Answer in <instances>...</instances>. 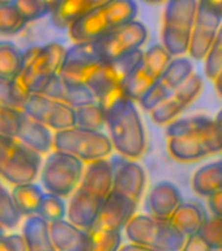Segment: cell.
Segmentation results:
<instances>
[{"mask_svg":"<svg viewBox=\"0 0 222 251\" xmlns=\"http://www.w3.org/2000/svg\"><path fill=\"white\" fill-rule=\"evenodd\" d=\"M109 139L119 156L128 160L139 158L147 147V136L135 102L123 97L106 111Z\"/></svg>","mask_w":222,"mask_h":251,"instance_id":"1","label":"cell"},{"mask_svg":"<svg viewBox=\"0 0 222 251\" xmlns=\"http://www.w3.org/2000/svg\"><path fill=\"white\" fill-rule=\"evenodd\" d=\"M139 7L132 0H105L68 27L74 43L94 42L114 27L136 20Z\"/></svg>","mask_w":222,"mask_h":251,"instance_id":"2","label":"cell"},{"mask_svg":"<svg viewBox=\"0 0 222 251\" xmlns=\"http://www.w3.org/2000/svg\"><path fill=\"white\" fill-rule=\"evenodd\" d=\"M141 60L143 51L137 50L115 60L103 62L86 81V86L105 113L115 102L124 97L123 86L125 80Z\"/></svg>","mask_w":222,"mask_h":251,"instance_id":"3","label":"cell"},{"mask_svg":"<svg viewBox=\"0 0 222 251\" xmlns=\"http://www.w3.org/2000/svg\"><path fill=\"white\" fill-rule=\"evenodd\" d=\"M66 50L59 42L27 49L23 52L21 70L16 77L27 86L31 94H41L47 84L58 76Z\"/></svg>","mask_w":222,"mask_h":251,"instance_id":"4","label":"cell"},{"mask_svg":"<svg viewBox=\"0 0 222 251\" xmlns=\"http://www.w3.org/2000/svg\"><path fill=\"white\" fill-rule=\"evenodd\" d=\"M124 230L131 243L157 251H180L186 242V237L169 220L148 215L133 216Z\"/></svg>","mask_w":222,"mask_h":251,"instance_id":"5","label":"cell"},{"mask_svg":"<svg viewBox=\"0 0 222 251\" xmlns=\"http://www.w3.org/2000/svg\"><path fill=\"white\" fill-rule=\"evenodd\" d=\"M42 165L38 153L27 148L15 137L0 135V176L12 183H33Z\"/></svg>","mask_w":222,"mask_h":251,"instance_id":"6","label":"cell"},{"mask_svg":"<svg viewBox=\"0 0 222 251\" xmlns=\"http://www.w3.org/2000/svg\"><path fill=\"white\" fill-rule=\"evenodd\" d=\"M54 148L76 157L81 162H93L110 156L113 145L105 133L74 126L55 132Z\"/></svg>","mask_w":222,"mask_h":251,"instance_id":"7","label":"cell"},{"mask_svg":"<svg viewBox=\"0 0 222 251\" xmlns=\"http://www.w3.org/2000/svg\"><path fill=\"white\" fill-rule=\"evenodd\" d=\"M84 173V162L67 153L55 151L43 164L41 180L46 192L67 198L77 190Z\"/></svg>","mask_w":222,"mask_h":251,"instance_id":"8","label":"cell"},{"mask_svg":"<svg viewBox=\"0 0 222 251\" xmlns=\"http://www.w3.org/2000/svg\"><path fill=\"white\" fill-rule=\"evenodd\" d=\"M148 39V29L140 21L124 24L122 26L114 27L93 42L94 49L103 62L115 60L133 51L140 50V47Z\"/></svg>","mask_w":222,"mask_h":251,"instance_id":"9","label":"cell"},{"mask_svg":"<svg viewBox=\"0 0 222 251\" xmlns=\"http://www.w3.org/2000/svg\"><path fill=\"white\" fill-rule=\"evenodd\" d=\"M24 113L55 131L74 127V109L43 94H30L24 107Z\"/></svg>","mask_w":222,"mask_h":251,"instance_id":"10","label":"cell"},{"mask_svg":"<svg viewBox=\"0 0 222 251\" xmlns=\"http://www.w3.org/2000/svg\"><path fill=\"white\" fill-rule=\"evenodd\" d=\"M103 60L94 49L93 42L74 43L66 50L58 76L68 82L86 85V81Z\"/></svg>","mask_w":222,"mask_h":251,"instance_id":"11","label":"cell"},{"mask_svg":"<svg viewBox=\"0 0 222 251\" xmlns=\"http://www.w3.org/2000/svg\"><path fill=\"white\" fill-rule=\"evenodd\" d=\"M222 20L209 1H197L195 23L191 31L188 52L195 60H203L215 43Z\"/></svg>","mask_w":222,"mask_h":251,"instance_id":"12","label":"cell"},{"mask_svg":"<svg viewBox=\"0 0 222 251\" xmlns=\"http://www.w3.org/2000/svg\"><path fill=\"white\" fill-rule=\"evenodd\" d=\"M113 168V191L127 199L139 203L145 188L144 169L141 165L125 157L115 156L110 160Z\"/></svg>","mask_w":222,"mask_h":251,"instance_id":"13","label":"cell"},{"mask_svg":"<svg viewBox=\"0 0 222 251\" xmlns=\"http://www.w3.org/2000/svg\"><path fill=\"white\" fill-rule=\"evenodd\" d=\"M137 203L111 192L102 203L98 217L90 230L122 231L136 212Z\"/></svg>","mask_w":222,"mask_h":251,"instance_id":"14","label":"cell"},{"mask_svg":"<svg viewBox=\"0 0 222 251\" xmlns=\"http://www.w3.org/2000/svg\"><path fill=\"white\" fill-rule=\"evenodd\" d=\"M182 203L183 198L179 188L169 180H162L150 190L145 201V208L150 217L169 220Z\"/></svg>","mask_w":222,"mask_h":251,"instance_id":"15","label":"cell"},{"mask_svg":"<svg viewBox=\"0 0 222 251\" xmlns=\"http://www.w3.org/2000/svg\"><path fill=\"white\" fill-rule=\"evenodd\" d=\"M78 188L98 199L105 200L113 191V168L110 160L102 158L89 162L84 168Z\"/></svg>","mask_w":222,"mask_h":251,"instance_id":"16","label":"cell"},{"mask_svg":"<svg viewBox=\"0 0 222 251\" xmlns=\"http://www.w3.org/2000/svg\"><path fill=\"white\" fill-rule=\"evenodd\" d=\"M103 200L78 188L74 192L67 209L68 221L82 230H90L98 217Z\"/></svg>","mask_w":222,"mask_h":251,"instance_id":"17","label":"cell"},{"mask_svg":"<svg viewBox=\"0 0 222 251\" xmlns=\"http://www.w3.org/2000/svg\"><path fill=\"white\" fill-rule=\"evenodd\" d=\"M41 94L62 102L72 109H77L80 106L89 105V103L96 102V98L88 86L82 85V84L68 82L59 76H55L47 84Z\"/></svg>","mask_w":222,"mask_h":251,"instance_id":"18","label":"cell"},{"mask_svg":"<svg viewBox=\"0 0 222 251\" xmlns=\"http://www.w3.org/2000/svg\"><path fill=\"white\" fill-rule=\"evenodd\" d=\"M196 0H172L166 4L162 30L175 33H191L195 23Z\"/></svg>","mask_w":222,"mask_h":251,"instance_id":"19","label":"cell"},{"mask_svg":"<svg viewBox=\"0 0 222 251\" xmlns=\"http://www.w3.org/2000/svg\"><path fill=\"white\" fill-rule=\"evenodd\" d=\"M103 1L105 0H54L50 13L51 23L59 29H68Z\"/></svg>","mask_w":222,"mask_h":251,"instance_id":"20","label":"cell"},{"mask_svg":"<svg viewBox=\"0 0 222 251\" xmlns=\"http://www.w3.org/2000/svg\"><path fill=\"white\" fill-rule=\"evenodd\" d=\"M49 227L55 251H86L88 233L68 220L49 224Z\"/></svg>","mask_w":222,"mask_h":251,"instance_id":"21","label":"cell"},{"mask_svg":"<svg viewBox=\"0 0 222 251\" xmlns=\"http://www.w3.org/2000/svg\"><path fill=\"white\" fill-rule=\"evenodd\" d=\"M16 139L25 147L38 153L39 156L42 153L49 152L54 147V135L51 133L50 128L27 117L25 113Z\"/></svg>","mask_w":222,"mask_h":251,"instance_id":"22","label":"cell"},{"mask_svg":"<svg viewBox=\"0 0 222 251\" xmlns=\"http://www.w3.org/2000/svg\"><path fill=\"white\" fill-rule=\"evenodd\" d=\"M205 220H207V216L204 213L203 208L197 203L188 201V203L180 204L178 209L169 219V221L184 237H190V235L199 233Z\"/></svg>","mask_w":222,"mask_h":251,"instance_id":"23","label":"cell"},{"mask_svg":"<svg viewBox=\"0 0 222 251\" xmlns=\"http://www.w3.org/2000/svg\"><path fill=\"white\" fill-rule=\"evenodd\" d=\"M23 238L26 251H55L49 224L38 216H31L25 220Z\"/></svg>","mask_w":222,"mask_h":251,"instance_id":"24","label":"cell"},{"mask_svg":"<svg viewBox=\"0 0 222 251\" xmlns=\"http://www.w3.org/2000/svg\"><path fill=\"white\" fill-rule=\"evenodd\" d=\"M192 188L201 196H212L222 191V160L204 165L194 174Z\"/></svg>","mask_w":222,"mask_h":251,"instance_id":"25","label":"cell"},{"mask_svg":"<svg viewBox=\"0 0 222 251\" xmlns=\"http://www.w3.org/2000/svg\"><path fill=\"white\" fill-rule=\"evenodd\" d=\"M169 152L175 160L190 162L208 156L205 147L196 136H178L169 139Z\"/></svg>","mask_w":222,"mask_h":251,"instance_id":"26","label":"cell"},{"mask_svg":"<svg viewBox=\"0 0 222 251\" xmlns=\"http://www.w3.org/2000/svg\"><path fill=\"white\" fill-rule=\"evenodd\" d=\"M43 194L45 192L38 184L26 183L15 186L11 195L21 216L31 217V216H37Z\"/></svg>","mask_w":222,"mask_h":251,"instance_id":"27","label":"cell"},{"mask_svg":"<svg viewBox=\"0 0 222 251\" xmlns=\"http://www.w3.org/2000/svg\"><path fill=\"white\" fill-rule=\"evenodd\" d=\"M212 123H213V119L205 115L182 118V119L172 122L168 126L166 133L169 139L178 136H196L201 140Z\"/></svg>","mask_w":222,"mask_h":251,"instance_id":"28","label":"cell"},{"mask_svg":"<svg viewBox=\"0 0 222 251\" xmlns=\"http://www.w3.org/2000/svg\"><path fill=\"white\" fill-rule=\"evenodd\" d=\"M192 74H194V66H192L191 60L186 58H176L170 62L168 68L158 78V81L166 89L174 93L176 88L182 85Z\"/></svg>","mask_w":222,"mask_h":251,"instance_id":"29","label":"cell"},{"mask_svg":"<svg viewBox=\"0 0 222 251\" xmlns=\"http://www.w3.org/2000/svg\"><path fill=\"white\" fill-rule=\"evenodd\" d=\"M154 82L156 80L152 76H149L148 72L144 70V67L140 63L125 80L124 86H123L124 97L132 102H140L141 98L144 97Z\"/></svg>","mask_w":222,"mask_h":251,"instance_id":"30","label":"cell"},{"mask_svg":"<svg viewBox=\"0 0 222 251\" xmlns=\"http://www.w3.org/2000/svg\"><path fill=\"white\" fill-rule=\"evenodd\" d=\"M74 126L90 131H99L106 126V113L97 102L74 109Z\"/></svg>","mask_w":222,"mask_h":251,"instance_id":"31","label":"cell"},{"mask_svg":"<svg viewBox=\"0 0 222 251\" xmlns=\"http://www.w3.org/2000/svg\"><path fill=\"white\" fill-rule=\"evenodd\" d=\"M23 64V51L11 42H0V78L13 80Z\"/></svg>","mask_w":222,"mask_h":251,"instance_id":"32","label":"cell"},{"mask_svg":"<svg viewBox=\"0 0 222 251\" xmlns=\"http://www.w3.org/2000/svg\"><path fill=\"white\" fill-rule=\"evenodd\" d=\"M172 60L173 56L169 54L162 45H153L145 52H143L141 64L144 67V70L148 72L149 76H152L157 81Z\"/></svg>","mask_w":222,"mask_h":251,"instance_id":"33","label":"cell"},{"mask_svg":"<svg viewBox=\"0 0 222 251\" xmlns=\"http://www.w3.org/2000/svg\"><path fill=\"white\" fill-rule=\"evenodd\" d=\"M86 251H119L122 246L121 231L88 230Z\"/></svg>","mask_w":222,"mask_h":251,"instance_id":"34","label":"cell"},{"mask_svg":"<svg viewBox=\"0 0 222 251\" xmlns=\"http://www.w3.org/2000/svg\"><path fill=\"white\" fill-rule=\"evenodd\" d=\"M67 215V207L64 200L59 196L45 192L39 203L37 216L45 220L47 224L56 223L60 220H64Z\"/></svg>","mask_w":222,"mask_h":251,"instance_id":"35","label":"cell"},{"mask_svg":"<svg viewBox=\"0 0 222 251\" xmlns=\"http://www.w3.org/2000/svg\"><path fill=\"white\" fill-rule=\"evenodd\" d=\"M25 25L26 23L24 21L12 1L0 3V34H17L23 30Z\"/></svg>","mask_w":222,"mask_h":251,"instance_id":"36","label":"cell"},{"mask_svg":"<svg viewBox=\"0 0 222 251\" xmlns=\"http://www.w3.org/2000/svg\"><path fill=\"white\" fill-rule=\"evenodd\" d=\"M12 3L26 24L49 16L52 9V1L47 0H16Z\"/></svg>","mask_w":222,"mask_h":251,"instance_id":"37","label":"cell"},{"mask_svg":"<svg viewBox=\"0 0 222 251\" xmlns=\"http://www.w3.org/2000/svg\"><path fill=\"white\" fill-rule=\"evenodd\" d=\"M21 213L16 207L11 192L0 186V226L5 229H13L21 221Z\"/></svg>","mask_w":222,"mask_h":251,"instance_id":"38","label":"cell"},{"mask_svg":"<svg viewBox=\"0 0 222 251\" xmlns=\"http://www.w3.org/2000/svg\"><path fill=\"white\" fill-rule=\"evenodd\" d=\"M201 89H203V78L199 74L194 72L182 85L176 88L175 92L173 93V97L184 107H187L197 98Z\"/></svg>","mask_w":222,"mask_h":251,"instance_id":"39","label":"cell"},{"mask_svg":"<svg viewBox=\"0 0 222 251\" xmlns=\"http://www.w3.org/2000/svg\"><path fill=\"white\" fill-rule=\"evenodd\" d=\"M184 109L186 107L172 96L166 101L162 102L161 105L157 106L156 109H153L150 111V117H152L153 122L157 123V125H170L172 122L175 121V118L178 115L183 113Z\"/></svg>","mask_w":222,"mask_h":251,"instance_id":"40","label":"cell"},{"mask_svg":"<svg viewBox=\"0 0 222 251\" xmlns=\"http://www.w3.org/2000/svg\"><path fill=\"white\" fill-rule=\"evenodd\" d=\"M197 234L211 247L212 250L222 251V219L213 216L207 219Z\"/></svg>","mask_w":222,"mask_h":251,"instance_id":"41","label":"cell"},{"mask_svg":"<svg viewBox=\"0 0 222 251\" xmlns=\"http://www.w3.org/2000/svg\"><path fill=\"white\" fill-rule=\"evenodd\" d=\"M23 117L24 111L0 106V135L16 139Z\"/></svg>","mask_w":222,"mask_h":251,"instance_id":"42","label":"cell"},{"mask_svg":"<svg viewBox=\"0 0 222 251\" xmlns=\"http://www.w3.org/2000/svg\"><path fill=\"white\" fill-rule=\"evenodd\" d=\"M173 93L170 90H168L158 80L152 85V88L147 92L144 97L140 100L141 107L147 111H152L153 109H156L157 106L161 105L162 102L166 101L168 98H170Z\"/></svg>","mask_w":222,"mask_h":251,"instance_id":"43","label":"cell"},{"mask_svg":"<svg viewBox=\"0 0 222 251\" xmlns=\"http://www.w3.org/2000/svg\"><path fill=\"white\" fill-rule=\"evenodd\" d=\"M204 59H205V64H204L205 76L211 80H215L222 72V49L213 45Z\"/></svg>","mask_w":222,"mask_h":251,"instance_id":"44","label":"cell"},{"mask_svg":"<svg viewBox=\"0 0 222 251\" xmlns=\"http://www.w3.org/2000/svg\"><path fill=\"white\" fill-rule=\"evenodd\" d=\"M0 251H26L23 235H1L0 237Z\"/></svg>","mask_w":222,"mask_h":251,"instance_id":"45","label":"cell"},{"mask_svg":"<svg viewBox=\"0 0 222 251\" xmlns=\"http://www.w3.org/2000/svg\"><path fill=\"white\" fill-rule=\"evenodd\" d=\"M0 106H5V107L17 110L15 101H13V96H12L11 80L0 78Z\"/></svg>","mask_w":222,"mask_h":251,"instance_id":"46","label":"cell"},{"mask_svg":"<svg viewBox=\"0 0 222 251\" xmlns=\"http://www.w3.org/2000/svg\"><path fill=\"white\" fill-rule=\"evenodd\" d=\"M180 251H213L199 234L186 237V242Z\"/></svg>","mask_w":222,"mask_h":251,"instance_id":"47","label":"cell"},{"mask_svg":"<svg viewBox=\"0 0 222 251\" xmlns=\"http://www.w3.org/2000/svg\"><path fill=\"white\" fill-rule=\"evenodd\" d=\"M209 208L216 217L222 219V191L209 196Z\"/></svg>","mask_w":222,"mask_h":251,"instance_id":"48","label":"cell"},{"mask_svg":"<svg viewBox=\"0 0 222 251\" xmlns=\"http://www.w3.org/2000/svg\"><path fill=\"white\" fill-rule=\"evenodd\" d=\"M119 251H157V250L140 246V245H135V243H128V245H124V246H121Z\"/></svg>","mask_w":222,"mask_h":251,"instance_id":"49","label":"cell"},{"mask_svg":"<svg viewBox=\"0 0 222 251\" xmlns=\"http://www.w3.org/2000/svg\"><path fill=\"white\" fill-rule=\"evenodd\" d=\"M209 3H211V5L213 8H215L216 9V12H217V13H219L220 15V17H221V20H222V0H212V1H209Z\"/></svg>","mask_w":222,"mask_h":251,"instance_id":"50","label":"cell"},{"mask_svg":"<svg viewBox=\"0 0 222 251\" xmlns=\"http://www.w3.org/2000/svg\"><path fill=\"white\" fill-rule=\"evenodd\" d=\"M215 46L217 47H221L222 49V23L219 27V31H217V35H216V39H215V43H213Z\"/></svg>","mask_w":222,"mask_h":251,"instance_id":"51","label":"cell"},{"mask_svg":"<svg viewBox=\"0 0 222 251\" xmlns=\"http://www.w3.org/2000/svg\"><path fill=\"white\" fill-rule=\"evenodd\" d=\"M215 85L217 92H219V94L222 97V72L215 78Z\"/></svg>","mask_w":222,"mask_h":251,"instance_id":"52","label":"cell"},{"mask_svg":"<svg viewBox=\"0 0 222 251\" xmlns=\"http://www.w3.org/2000/svg\"><path fill=\"white\" fill-rule=\"evenodd\" d=\"M215 123H216V126L219 127V129L221 131V133H222V110L220 111L219 114H217V115H216Z\"/></svg>","mask_w":222,"mask_h":251,"instance_id":"53","label":"cell"},{"mask_svg":"<svg viewBox=\"0 0 222 251\" xmlns=\"http://www.w3.org/2000/svg\"><path fill=\"white\" fill-rule=\"evenodd\" d=\"M4 231H5V230H4L3 227L0 226V237H1V235H4Z\"/></svg>","mask_w":222,"mask_h":251,"instance_id":"54","label":"cell"}]
</instances>
